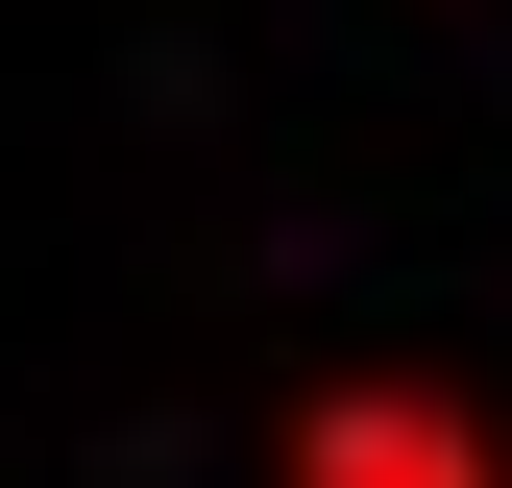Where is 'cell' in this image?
Instances as JSON below:
<instances>
[{
    "label": "cell",
    "mask_w": 512,
    "mask_h": 488,
    "mask_svg": "<svg viewBox=\"0 0 512 488\" xmlns=\"http://www.w3.org/2000/svg\"><path fill=\"white\" fill-rule=\"evenodd\" d=\"M317 488H488L464 415H317Z\"/></svg>",
    "instance_id": "6da1fadb"
}]
</instances>
